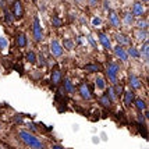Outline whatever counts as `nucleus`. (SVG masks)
I'll return each mask as SVG.
<instances>
[{
  "instance_id": "dca6fc26",
  "label": "nucleus",
  "mask_w": 149,
  "mask_h": 149,
  "mask_svg": "<svg viewBox=\"0 0 149 149\" xmlns=\"http://www.w3.org/2000/svg\"><path fill=\"white\" fill-rule=\"evenodd\" d=\"M127 54L131 56V57H134V58H138L141 56V54H139V50H138L136 47H130V50L127 52Z\"/></svg>"
},
{
  "instance_id": "5701e85b",
  "label": "nucleus",
  "mask_w": 149,
  "mask_h": 149,
  "mask_svg": "<svg viewBox=\"0 0 149 149\" xmlns=\"http://www.w3.org/2000/svg\"><path fill=\"white\" fill-rule=\"evenodd\" d=\"M136 25L139 26L141 29H146V28H148V21H146V19H139V21L136 22Z\"/></svg>"
},
{
  "instance_id": "2f4dec72",
  "label": "nucleus",
  "mask_w": 149,
  "mask_h": 149,
  "mask_svg": "<svg viewBox=\"0 0 149 149\" xmlns=\"http://www.w3.org/2000/svg\"><path fill=\"white\" fill-rule=\"evenodd\" d=\"M53 25H56V26H60V25H61V21H60V18L54 17V18H53Z\"/></svg>"
},
{
  "instance_id": "0eeeda50",
  "label": "nucleus",
  "mask_w": 149,
  "mask_h": 149,
  "mask_svg": "<svg viewBox=\"0 0 149 149\" xmlns=\"http://www.w3.org/2000/svg\"><path fill=\"white\" fill-rule=\"evenodd\" d=\"M145 13V8L141 3H135L134 4V8H132V15H142Z\"/></svg>"
},
{
  "instance_id": "f704fd0d",
  "label": "nucleus",
  "mask_w": 149,
  "mask_h": 149,
  "mask_svg": "<svg viewBox=\"0 0 149 149\" xmlns=\"http://www.w3.org/2000/svg\"><path fill=\"white\" fill-rule=\"evenodd\" d=\"M53 149H63V148H61V146H57V145H54V146H53Z\"/></svg>"
},
{
  "instance_id": "f03ea898",
  "label": "nucleus",
  "mask_w": 149,
  "mask_h": 149,
  "mask_svg": "<svg viewBox=\"0 0 149 149\" xmlns=\"http://www.w3.org/2000/svg\"><path fill=\"white\" fill-rule=\"evenodd\" d=\"M117 71H118V65L116 63H110L106 72H107V77L111 82H117Z\"/></svg>"
},
{
  "instance_id": "7ed1b4c3",
  "label": "nucleus",
  "mask_w": 149,
  "mask_h": 149,
  "mask_svg": "<svg viewBox=\"0 0 149 149\" xmlns=\"http://www.w3.org/2000/svg\"><path fill=\"white\" fill-rule=\"evenodd\" d=\"M50 52L54 57H61V54H63V46L60 45V42L57 40H52V43H50Z\"/></svg>"
},
{
  "instance_id": "4be33fe9",
  "label": "nucleus",
  "mask_w": 149,
  "mask_h": 149,
  "mask_svg": "<svg viewBox=\"0 0 149 149\" xmlns=\"http://www.w3.org/2000/svg\"><path fill=\"white\" fill-rule=\"evenodd\" d=\"M109 100L110 102H114L116 100V97H117V95H116V92H114V89H113V86L111 88H109Z\"/></svg>"
},
{
  "instance_id": "f257e3e1",
  "label": "nucleus",
  "mask_w": 149,
  "mask_h": 149,
  "mask_svg": "<svg viewBox=\"0 0 149 149\" xmlns=\"http://www.w3.org/2000/svg\"><path fill=\"white\" fill-rule=\"evenodd\" d=\"M19 136H21V139L24 141V142L28 145V146H31L33 149H43V143L39 141L38 138L32 134H29V132H26V131H19Z\"/></svg>"
},
{
  "instance_id": "423d86ee",
  "label": "nucleus",
  "mask_w": 149,
  "mask_h": 149,
  "mask_svg": "<svg viewBox=\"0 0 149 149\" xmlns=\"http://www.w3.org/2000/svg\"><path fill=\"white\" fill-rule=\"evenodd\" d=\"M79 95L84 97V99H86V100L91 99V91H89L88 85H81L79 86Z\"/></svg>"
},
{
  "instance_id": "393cba45",
  "label": "nucleus",
  "mask_w": 149,
  "mask_h": 149,
  "mask_svg": "<svg viewBox=\"0 0 149 149\" xmlns=\"http://www.w3.org/2000/svg\"><path fill=\"white\" fill-rule=\"evenodd\" d=\"M124 22H125L127 25H130V24H132V14L125 13V15H124Z\"/></svg>"
},
{
  "instance_id": "6e6552de",
  "label": "nucleus",
  "mask_w": 149,
  "mask_h": 149,
  "mask_svg": "<svg viewBox=\"0 0 149 149\" xmlns=\"http://www.w3.org/2000/svg\"><path fill=\"white\" fill-rule=\"evenodd\" d=\"M13 11H14V15H15V17H21V15H22V6H21V1H18V0L14 1Z\"/></svg>"
},
{
  "instance_id": "9b49d317",
  "label": "nucleus",
  "mask_w": 149,
  "mask_h": 149,
  "mask_svg": "<svg viewBox=\"0 0 149 149\" xmlns=\"http://www.w3.org/2000/svg\"><path fill=\"white\" fill-rule=\"evenodd\" d=\"M116 40L120 43V46H125V45H128L130 43V40H128V38L127 36H124L123 33H117L116 35Z\"/></svg>"
},
{
  "instance_id": "aec40b11",
  "label": "nucleus",
  "mask_w": 149,
  "mask_h": 149,
  "mask_svg": "<svg viewBox=\"0 0 149 149\" xmlns=\"http://www.w3.org/2000/svg\"><path fill=\"white\" fill-rule=\"evenodd\" d=\"M60 79H61V72L58 71V70H54V71H53V75H52V81L54 84H57Z\"/></svg>"
},
{
  "instance_id": "c85d7f7f",
  "label": "nucleus",
  "mask_w": 149,
  "mask_h": 149,
  "mask_svg": "<svg viewBox=\"0 0 149 149\" xmlns=\"http://www.w3.org/2000/svg\"><path fill=\"white\" fill-rule=\"evenodd\" d=\"M100 102H102V103H103L104 106H107V107L110 106V100H109V97L106 96V95H103V96L100 97Z\"/></svg>"
},
{
  "instance_id": "c756f323",
  "label": "nucleus",
  "mask_w": 149,
  "mask_h": 149,
  "mask_svg": "<svg viewBox=\"0 0 149 149\" xmlns=\"http://www.w3.org/2000/svg\"><path fill=\"white\" fill-rule=\"evenodd\" d=\"M85 68H86L88 71H99V65H93V64H91V65L88 64Z\"/></svg>"
},
{
  "instance_id": "412c9836",
  "label": "nucleus",
  "mask_w": 149,
  "mask_h": 149,
  "mask_svg": "<svg viewBox=\"0 0 149 149\" xmlns=\"http://www.w3.org/2000/svg\"><path fill=\"white\" fill-rule=\"evenodd\" d=\"M26 58H28V61H29V63H32V64H35V63H36V60H38L36 54H35L33 52H28V54H26Z\"/></svg>"
},
{
  "instance_id": "f3484780",
  "label": "nucleus",
  "mask_w": 149,
  "mask_h": 149,
  "mask_svg": "<svg viewBox=\"0 0 149 149\" xmlns=\"http://www.w3.org/2000/svg\"><path fill=\"white\" fill-rule=\"evenodd\" d=\"M17 42H18V46L19 47H24L26 46V36L24 33H19L18 35V39H17Z\"/></svg>"
},
{
  "instance_id": "e433bc0d",
  "label": "nucleus",
  "mask_w": 149,
  "mask_h": 149,
  "mask_svg": "<svg viewBox=\"0 0 149 149\" xmlns=\"http://www.w3.org/2000/svg\"><path fill=\"white\" fill-rule=\"evenodd\" d=\"M78 3H82V1H84V0H77Z\"/></svg>"
},
{
  "instance_id": "20e7f679",
  "label": "nucleus",
  "mask_w": 149,
  "mask_h": 149,
  "mask_svg": "<svg viewBox=\"0 0 149 149\" xmlns=\"http://www.w3.org/2000/svg\"><path fill=\"white\" fill-rule=\"evenodd\" d=\"M33 36H35V40H38V42L42 40V29H40V24H39L38 17L33 21Z\"/></svg>"
},
{
  "instance_id": "bb28decb",
  "label": "nucleus",
  "mask_w": 149,
  "mask_h": 149,
  "mask_svg": "<svg viewBox=\"0 0 149 149\" xmlns=\"http://www.w3.org/2000/svg\"><path fill=\"white\" fill-rule=\"evenodd\" d=\"M4 17H6V19H7V22H11V21H13V14L10 13V11H8V10H7V8H4Z\"/></svg>"
},
{
  "instance_id": "1a4fd4ad",
  "label": "nucleus",
  "mask_w": 149,
  "mask_h": 149,
  "mask_svg": "<svg viewBox=\"0 0 149 149\" xmlns=\"http://www.w3.org/2000/svg\"><path fill=\"white\" fill-rule=\"evenodd\" d=\"M130 85H131V88H134V89L141 88V81H139V78L135 77V75H130Z\"/></svg>"
},
{
  "instance_id": "4c0bfd02",
  "label": "nucleus",
  "mask_w": 149,
  "mask_h": 149,
  "mask_svg": "<svg viewBox=\"0 0 149 149\" xmlns=\"http://www.w3.org/2000/svg\"><path fill=\"white\" fill-rule=\"evenodd\" d=\"M7 1H13V0H7Z\"/></svg>"
},
{
  "instance_id": "39448f33",
  "label": "nucleus",
  "mask_w": 149,
  "mask_h": 149,
  "mask_svg": "<svg viewBox=\"0 0 149 149\" xmlns=\"http://www.w3.org/2000/svg\"><path fill=\"white\" fill-rule=\"evenodd\" d=\"M113 50H114V53H116L117 57H120L121 60H123V61H125V60L128 58V54H127V52L124 50L121 46H116V47H114Z\"/></svg>"
},
{
  "instance_id": "473e14b6",
  "label": "nucleus",
  "mask_w": 149,
  "mask_h": 149,
  "mask_svg": "<svg viewBox=\"0 0 149 149\" xmlns=\"http://www.w3.org/2000/svg\"><path fill=\"white\" fill-rule=\"evenodd\" d=\"M114 88H116V92H117V93H120V92H121V85H116Z\"/></svg>"
},
{
  "instance_id": "a211bd4d",
  "label": "nucleus",
  "mask_w": 149,
  "mask_h": 149,
  "mask_svg": "<svg viewBox=\"0 0 149 149\" xmlns=\"http://www.w3.org/2000/svg\"><path fill=\"white\" fill-rule=\"evenodd\" d=\"M136 38L139 39V40H145V39L148 38L146 29H139V31H136Z\"/></svg>"
},
{
  "instance_id": "ea45409f",
  "label": "nucleus",
  "mask_w": 149,
  "mask_h": 149,
  "mask_svg": "<svg viewBox=\"0 0 149 149\" xmlns=\"http://www.w3.org/2000/svg\"><path fill=\"white\" fill-rule=\"evenodd\" d=\"M0 149H1V146H0Z\"/></svg>"
},
{
  "instance_id": "7c9ffc66",
  "label": "nucleus",
  "mask_w": 149,
  "mask_h": 149,
  "mask_svg": "<svg viewBox=\"0 0 149 149\" xmlns=\"http://www.w3.org/2000/svg\"><path fill=\"white\" fill-rule=\"evenodd\" d=\"M92 24L95 26H99L100 24H102V21H100V18H97V17H95V18L92 19Z\"/></svg>"
},
{
  "instance_id": "ddd939ff",
  "label": "nucleus",
  "mask_w": 149,
  "mask_h": 149,
  "mask_svg": "<svg viewBox=\"0 0 149 149\" xmlns=\"http://www.w3.org/2000/svg\"><path fill=\"white\" fill-rule=\"evenodd\" d=\"M132 100H134V93L132 92H125L124 93V103L125 104H131L132 103Z\"/></svg>"
},
{
  "instance_id": "cd10ccee",
  "label": "nucleus",
  "mask_w": 149,
  "mask_h": 149,
  "mask_svg": "<svg viewBox=\"0 0 149 149\" xmlns=\"http://www.w3.org/2000/svg\"><path fill=\"white\" fill-rule=\"evenodd\" d=\"M6 47H7V39L3 38V36H0V49L4 50Z\"/></svg>"
},
{
  "instance_id": "c9c22d12",
  "label": "nucleus",
  "mask_w": 149,
  "mask_h": 149,
  "mask_svg": "<svg viewBox=\"0 0 149 149\" xmlns=\"http://www.w3.org/2000/svg\"><path fill=\"white\" fill-rule=\"evenodd\" d=\"M91 3L92 4H95V3H96V0H91Z\"/></svg>"
},
{
  "instance_id": "9d476101",
  "label": "nucleus",
  "mask_w": 149,
  "mask_h": 149,
  "mask_svg": "<svg viewBox=\"0 0 149 149\" xmlns=\"http://www.w3.org/2000/svg\"><path fill=\"white\" fill-rule=\"evenodd\" d=\"M99 39H100V42H102V45L106 47V49H111V45H110V39L107 38V35L106 33H100L99 35Z\"/></svg>"
},
{
  "instance_id": "6ab92c4d",
  "label": "nucleus",
  "mask_w": 149,
  "mask_h": 149,
  "mask_svg": "<svg viewBox=\"0 0 149 149\" xmlns=\"http://www.w3.org/2000/svg\"><path fill=\"white\" fill-rule=\"evenodd\" d=\"M95 84H96V86L99 89H104V88H106V81H104L102 77H97L96 81H95Z\"/></svg>"
},
{
  "instance_id": "58836bf2",
  "label": "nucleus",
  "mask_w": 149,
  "mask_h": 149,
  "mask_svg": "<svg viewBox=\"0 0 149 149\" xmlns=\"http://www.w3.org/2000/svg\"><path fill=\"white\" fill-rule=\"evenodd\" d=\"M143 1H148V0H143Z\"/></svg>"
},
{
  "instance_id": "4468645a",
  "label": "nucleus",
  "mask_w": 149,
  "mask_h": 149,
  "mask_svg": "<svg viewBox=\"0 0 149 149\" xmlns=\"http://www.w3.org/2000/svg\"><path fill=\"white\" fill-rule=\"evenodd\" d=\"M148 52H149V45H148V42H146V43H143L142 50L139 52V54H141V56H142L146 61H148Z\"/></svg>"
},
{
  "instance_id": "2eb2a0df",
  "label": "nucleus",
  "mask_w": 149,
  "mask_h": 149,
  "mask_svg": "<svg viewBox=\"0 0 149 149\" xmlns=\"http://www.w3.org/2000/svg\"><path fill=\"white\" fill-rule=\"evenodd\" d=\"M64 88H65V91L68 92V93H74V86H72V82L70 81V79H65L64 81Z\"/></svg>"
},
{
  "instance_id": "a878e982",
  "label": "nucleus",
  "mask_w": 149,
  "mask_h": 149,
  "mask_svg": "<svg viewBox=\"0 0 149 149\" xmlns=\"http://www.w3.org/2000/svg\"><path fill=\"white\" fill-rule=\"evenodd\" d=\"M64 47L65 49H68V50H71L72 47H74V43H72L71 39H65L64 40Z\"/></svg>"
},
{
  "instance_id": "b1692460",
  "label": "nucleus",
  "mask_w": 149,
  "mask_h": 149,
  "mask_svg": "<svg viewBox=\"0 0 149 149\" xmlns=\"http://www.w3.org/2000/svg\"><path fill=\"white\" fill-rule=\"evenodd\" d=\"M135 104H136V107H138L139 110H145V109H146V104L143 103L141 99H136V100H135Z\"/></svg>"
},
{
  "instance_id": "f8f14e48",
  "label": "nucleus",
  "mask_w": 149,
  "mask_h": 149,
  "mask_svg": "<svg viewBox=\"0 0 149 149\" xmlns=\"http://www.w3.org/2000/svg\"><path fill=\"white\" fill-rule=\"evenodd\" d=\"M110 22L113 26H116V28H118L120 26V21H118V17H117V14L114 13V11H111L110 13Z\"/></svg>"
},
{
  "instance_id": "72a5a7b5",
  "label": "nucleus",
  "mask_w": 149,
  "mask_h": 149,
  "mask_svg": "<svg viewBox=\"0 0 149 149\" xmlns=\"http://www.w3.org/2000/svg\"><path fill=\"white\" fill-rule=\"evenodd\" d=\"M40 65H45V58H43V54H40Z\"/></svg>"
}]
</instances>
